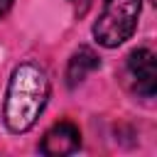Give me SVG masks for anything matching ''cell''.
I'll list each match as a JSON object with an SVG mask.
<instances>
[{
    "mask_svg": "<svg viewBox=\"0 0 157 157\" xmlns=\"http://www.w3.org/2000/svg\"><path fill=\"white\" fill-rule=\"evenodd\" d=\"M47 98H49L47 71L34 61L17 64L7 81V93H5V105H2V118H5L7 130L15 135L27 132L42 115Z\"/></svg>",
    "mask_w": 157,
    "mask_h": 157,
    "instance_id": "cell-1",
    "label": "cell"
},
{
    "mask_svg": "<svg viewBox=\"0 0 157 157\" xmlns=\"http://www.w3.org/2000/svg\"><path fill=\"white\" fill-rule=\"evenodd\" d=\"M142 12V0H105L93 25V37L101 47L115 49L132 37Z\"/></svg>",
    "mask_w": 157,
    "mask_h": 157,
    "instance_id": "cell-2",
    "label": "cell"
},
{
    "mask_svg": "<svg viewBox=\"0 0 157 157\" xmlns=\"http://www.w3.org/2000/svg\"><path fill=\"white\" fill-rule=\"evenodd\" d=\"M128 78L135 88V93L152 98L157 93V59L150 49H135L128 54V64H125Z\"/></svg>",
    "mask_w": 157,
    "mask_h": 157,
    "instance_id": "cell-3",
    "label": "cell"
},
{
    "mask_svg": "<svg viewBox=\"0 0 157 157\" xmlns=\"http://www.w3.org/2000/svg\"><path fill=\"white\" fill-rule=\"evenodd\" d=\"M78 145H81V132H78V128H76L74 123H69V120H61V123H54V125L44 132L39 150H42L44 155H49V157H64V155L76 152Z\"/></svg>",
    "mask_w": 157,
    "mask_h": 157,
    "instance_id": "cell-4",
    "label": "cell"
},
{
    "mask_svg": "<svg viewBox=\"0 0 157 157\" xmlns=\"http://www.w3.org/2000/svg\"><path fill=\"white\" fill-rule=\"evenodd\" d=\"M96 69H101V56L91 49V47H78L69 64H66V86L69 88H76L78 83H83V78L88 74H93Z\"/></svg>",
    "mask_w": 157,
    "mask_h": 157,
    "instance_id": "cell-5",
    "label": "cell"
},
{
    "mask_svg": "<svg viewBox=\"0 0 157 157\" xmlns=\"http://www.w3.org/2000/svg\"><path fill=\"white\" fill-rule=\"evenodd\" d=\"M12 2H15V0H0V20H2V17H5L7 12H10Z\"/></svg>",
    "mask_w": 157,
    "mask_h": 157,
    "instance_id": "cell-6",
    "label": "cell"
},
{
    "mask_svg": "<svg viewBox=\"0 0 157 157\" xmlns=\"http://www.w3.org/2000/svg\"><path fill=\"white\" fill-rule=\"evenodd\" d=\"M69 2H74V5L78 7V12H83V10L91 5V0H69Z\"/></svg>",
    "mask_w": 157,
    "mask_h": 157,
    "instance_id": "cell-7",
    "label": "cell"
}]
</instances>
